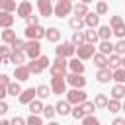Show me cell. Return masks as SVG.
Wrapping results in <instances>:
<instances>
[{"mask_svg":"<svg viewBox=\"0 0 125 125\" xmlns=\"http://www.w3.org/2000/svg\"><path fill=\"white\" fill-rule=\"evenodd\" d=\"M47 125H61V123H57V121H51V123H47Z\"/></svg>","mask_w":125,"mask_h":125,"instance_id":"58","label":"cell"},{"mask_svg":"<svg viewBox=\"0 0 125 125\" xmlns=\"http://www.w3.org/2000/svg\"><path fill=\"white\" fill-rule=\"evenodd\" d=\"M51 2H61V0H51Z\"/></svg>","mask_w":125,"mask_h":125,"instance_id":"60","label":"cell"},{"mask_svg":"<svg viewBox=\"0 0 125 125\" xmlns=\"http://www.w3.org/2000/svg\"><path fill=\"white\" fill-rule=\"evenodd\" d=\"M25 23H27V25H39V18L31 14V16H27V18H25Z\"/></svg>","mask_w":125,"mask_h":125,"instance_id":"48","label":"cell"},{"mask_svg":"<svg viewBox=\"0 0 125 125\" xmlns=\"http://www.w3.org/2000/svg\"><path fill=\"white\" fill-rule=\"evenodd\" d=\"M68 68H70L72 74H84V62H82L78 57H72V59L68 61Z\"/></svg>","mask_w":125,"mask_h":125,"instance_id":"15","label":"cell"},{"mask_svg":"<svg viewBox=\"0 0 125 125\" xmlns=\"http://www.w3.org/2000/svg\"><path fill=\"white\" fill-rule=\"evenodd\" d=\"M10 49H12V51H23V49H25V41H21V39L16 37V39L10 43Z\"/></svg>","mask_w":125,"mask_h":125,"instance_id":"41","label":"cell"},{"mask_svg":"<svg viewBox=\"0 0 125 125\" xmlns=\"http://www.w3.org/2000/svg\"><path fill=\"white\" fill-rule=\"evenodd\" d=\"M80 2H82V4H86V6H88V4H90V2H94V0H80Z\"/></svg>","mask_w":125,"mask_h":125,"instance_id":"56","label":"cell"},{"mask_svg":"<svg viewBox=\"0 0 125 125\" xmlns=\"http://www.w3.org/2000/svg\"><path fill=\"white\" fill-rule=\"evenodd\" d=\"M49 88H51V94H57V96L66 94V80H64V76H53Z\"/></svg>","mask_w":125,"mask_h":125,"instance_id":"4","label":"cell"},{"mask_svg":"<svg viewBox=\"0 0 125 125\" xmlns=\"http://www.w3.org/2000/svg\"><path fill=\"white\" fill-rule=\"evenodd\" d=\"M68 25H70V29L72 31H82V27H84V18H70L68 20Z\"/></svg>","mask_w":125,"mask_h":125,"instance_id":"25","label":"cell"},{"mask_svg":"<svg viewBox=\"0 0 125 125\" xmlns=\"http://www.w3.org/2000/svg\"><path fill=\"white\" fill-rule=\"evenodd\" d=\"M82 125H100V119H98V117H94V115H84Z\"/></svg>","mask_w":125,"mask_h":125,"instance_id":"47","label":"cell"},{"mask_svg":"<svg viewBox=\"0 0 125 125\" xmlns=\"http://www.w3.org/2000/svg\"><path fill=\"white\" fill-rule=\"evenodd\" d=\"M121 109H123V111H125V102H123V104H121Z\"/></svg>","mask_w":125,"mask_h":125,"instance_id":"59","label":"cell"},{"mask_svg":"<svg viewBox=\"0 0 125 125\" xmlns=\"http://www.w3.org/2000/svg\"><path fill=\"white\" fill-rule=\"evenodd\" d=\"M72 12V2H68V0H61V2H57L55 6H53V14L57 16V18H64V16H68Z\"/></svg>","mask_w":125,"mask_h":125,"instance_id":"6","label":"cell"},{"mask_svg":"<svg viewBox=\"0 0 125 125\" xmlns=\"http://www.w3.org/2000/svg\"><path fill=\"white\" fill-rule=\"evenodd\" d=\"M0 125H10V121H6V119H0Z\"/></svg>","mask_w":125,"mask_h":125,"instance_id":"55","label":"cell"},{"mask_svg":"<svg viewBox=\"0 0 125 125\" xmlns=\"http://www.w3.org/2000/svg\"><path fill=\"white\" fill-rule=\"evenodd\" d=\"M92 59H94V64H96L98 68H105V66H107V57H105V55H102V53H96Z\"/></svg>","mask_w":125,"mask_h":125,"instance_id":"34","label":"cell"},{"mask_svg":"<svg viewBox=\"0 0 125 125\" xmlns=\"http://www.w3.org/2000/svg\"><path fill=\"white\" fill-rule=\"evenodd\" d=\"M23 33H25V37H27V39L41 41V39L45 37V27H43V25H27Z\"/></svg>","mask_w":125,"mask_h":125,"instance_id":"5","label":"cell"},{"mask_svg":"<svg viewBox=\"0 0 125 125\" xmlns=\"http://www.w3.org/2000/svg\"><path fill=\"white\" fill-rule=\"evenodd\" d=\"M105 109H109L111 113H117V111H121V102L119 100H107V105H105Z\"/></svg>","mask_w":125,"mask_h":125,"instance_id":"39","label":"cell"},{"mask_svg":"<svg viewBox=\"0 0 125 125\" xmlns=\"http://www.w3.org/2000/svg\"><path fill=\"white\" fill-rule=\"evenodd\" d=\"M94 105H96V109H105V105H107V96H105V94H96V96H94Z\"/></svg>","mask_w":125,"mask_h":125,"instance_id":"27","label":"cell"},{"mask_svg":"<svg viewBox=\"0 0 125 125\" xmlns=\"http://www.w3.org/2000/svg\"><path fill=\"white\" fill-rule=\"evenodd\" d=\"M111 74H113V70H109V68L105 66V68H98L96 78H98V82H100V84H107V82L111 80Z\"/></svg>","mask_w":125,"mask_h":125,"instance_id":"18","label":"cell"},{"mask_svg":"<svg viewBox=\"0 0 125 125\" xmlns=\"http://www.w3.org/2000/svg\"><path fill=\"white\" fill-rule=\"evenodd\" d=\"M8 109H10V107H8V104H6L4 100H0V115H4V113H8Z\"/></svg>","mask_w":125,"mask_h":125,"instance_id":"52","label":"cell"},{"mask_svg":"<svg viewBox=\"0 0 125 125\" xmlns=\"http://www.w3.org/2000/svg\"><path fill=\"white\" fill-rule=\"evenodd\" d=\"M35 96H37L39 100H47V98L51 96V88H49L47 84H41V86L35 88Z\"/></svg>","mask_w":125,"mask_h":125,"instance_id":"23","label":"cell"},{"mask_svg":"<svg viewBox=\"0 0 125 125\" xmlns=\"http://www.w3.org/2000/svg\"><path fill=\"white\" fill-rule=\"evenodd\" d=\"M29 76H31V72H29V68H27L25 64H20V66H16V70H14V78H16V80H20V82H25V80H29Z\"/></svg>","mask_w":125,"mask_h":125,"instance_id":"13","label":"cell"},{"mask_svg":"<svg viewBox=\"0 0 125 125\" xmlns=\"http://www.w3.org/2000/svg\"><path fill=\"white\" fill-rule=\"evenodd\" d=\"M10 61H12L16 66H20V64L25 61V53H23V51H12V55H10Z\"/></svg>","mask_w":125,"mask_h":125,"instance_id":"30","label":"cell"},{"mask_svg":"<svg viewBox=\"0 0 125 125\" xmlns=\"http://www.w3.org/2000/svg\"><path fill=\"white\" fill-rule=\"evenodd\" d=\"M55 51H57V57H62V59H66V57H74V53H76V47H74L70 41H62L59 47H55Z\"/></svg>","mask_w":125,"mask_h":125,"instance_id":"8","label":"cell"},{"mask_svg":"<svg viewBox=\"0 0 125 125\" xmlns=\"http://www.w3.org/2000/svg\"><path fill=\"white\" fill-rule=\"evenodd\" d=\"M111 80H115L117 84H125V68H115L113 74H111Z\"/></svg>","mask_w":125,"mask_h":125,"instance_id":"37","label":"cell"},{"mask_svg":"<svg viewBox=\"0 0 125 125\" xmlns=\"http://www.w3.org/2000/svg\"><path fill=\"white\" fill-rule=\"evenodd\" d=\"M111 35H113V31H111L109 25H100V27H98V37H100L102 41H109Z\"/></svg>","mask_w":125,"mask_h":125,"instance_id":"22","label":"cell"},{"mask_svg":"<svg viewBox=\"0 0 125 125\" xmlns=\"http://www.w3.org/2000/svg\"><path fill=\"white\" fill-rule=\"evenodd\" d=\"M121 68H125V57L121 59Z\"/></svg>","mask_w":125,"mask_h":125,"instance_id":"57","label":"cell"},{"mask_svg":"<svg viewBox=\"0 0 125 125\" xmlns=\"http://www.w3.org/2000/svg\"><path fill=\"white\" fill-rule=\"evenodd\" d=\"M70 43H72L74 47H80V45H84V43H86V39H84V31H74V33H72V39H70Z\"/></svg>","mask_w":125,"mask_h":125,"instance_id":"32","label":"cell"},{"mask_svg":"<svg viewBox=\"0 0 125 125\" xmlns=\"http://www.w3.org/2000/svg\"><path fill=\"white\" fill-rule=\"evenodd\" d=\"M18 100H20V104L27 105L29 102H33V100H35V88L31 86V88H25V90H21V94L18 96Z\"/></svg>","mask_w":125,"mask_h":125,"instance_id":"14","label":"cell"},{"mask_svg":"<svg viewBox=\"0 0 125 125\" xmlns=\"http://www.w3.org/2000/svg\"><path fill=\"white\" fill-rule=\"evenodd\" d=\"M55 113H57V111H55V105H49V104H47V105H43V115H45L47 119L55 117Z\"/></svg>","mask_w":125,"mask_h":125,"instance_id":"45","label":"cell"},{"mask_svg":"<svg viewBox=\"0 0 125 125\" xmlns=\"http://www.w3.org/2000/svg\"><path fill=\"white\" fill-rule=\"evenodd\" d=\"M109 27L113 31V35H117L119 39H125V21L121 16H111L109 20Z\"/></svg>","mask_w":125,"mask_h":125,"instance_id":"3","label":"cell"},{"mask_svg":"<svg viewBox=\"0 0 125 125\" xmlns=\"http://www.w3.org/2000/svg\"><path fill=\"white\" fill-rule=\"evenodd\" d=\"M68 2H74V0H68Z\"/></svg>","mask_w":125,"mask_h":125,"instance_id":"62","label":"cell"},{"mask_svg":"<svg viewBox=\"0 0 125 125\" xmlns=\"http://www.w3.org/2000/svg\"><path fill=\"white\" fill-rule=\"evenodd\" d=\"M80 107H82V111L86 113V115H94V109H96V105H94V102H84V104H80Z\"/></svg>","mask_w":125,"mask_h":125,"instance_id":"40","label":"cell"},{"mask_svg":"<svg viewBox=\"0 0 125 125\" xmlns=\"http://www.w3.org/2000/svg\"><path fill=\"white\" fill-rule=\"evenodd\" d=\"M66 68H68V61L62 57H57L55 61H51L49 72H51V76H66Z\"/></svg>","mask_w":125,"mask_h":125,"instance_id":"1","label":"cell"},{"mask_svg":"<svg viewBox=\"0 0 125 125\" xmlns=\"http://www.w3.org/2000/svg\"><path fill=\"white\" fill-rule=\"evenodd\" d=\"M10 84V78H8V74H0V88H6Z\"/></svg>","mask_w":125,"mask_h":125,"instance_id":"50","label":"cell"},{"mask_svg":"<svg viewBox=\"0 0 125 125\" xmlns=\"http://www.w3.org/2000/svg\"><path fill=\"white\" fill-rule=\"evenodd\" d=\"M113 53H115V55H125V39H119V41L113 45Z\"/></svg>","mask_w":125,"mask_h":125,"instance_id":"42","label":"cell"},{"mask_svg":"<svg viewBox=\"0 0 125 125\" xmlns=\"http://www.w3.org/2000/svg\"><path fill=\"white\" fill-rule=\"evenodd\" d=\"M6 92H8V96H20L21 94V86L18 84V82H10L8 86H6Z\"/></svg>","mask_w":125,"mask_h":125,"instance_id":"36","label":"cell"},{"mask_svg":"<svg viewBox=\"0 0 125 125\" xmlns=\"http://www.w3.org/2000/svg\"><path fill=\"white\" fill-rule=\"evenodd\" d=\"M70 104L66 102V100H59L57 104H55V111L59 113V115H70Z\"/></svg>","mask_w":125,"mask_h":125,"instance_id":"19","label":"cell"},{"mask_svg":"<svg viewBox=\"0 0 125 125\" xmlns=\"http://www.w3.org/2000/svg\"><path fill=\"white\" fill-rule=\"evenodd\" d=\"M45 39H47L49 43H59V39H61V29H59V27H47V29H45Z\"/></svg>","mask_w":125,"mask_h":125,"instance_id":"17","label":"cell"},{"mask_svg":"<svg viewBox=\"0 0 125 125\" xmlns=\"http://www.w3.org/2000/svg\"><path fill=\"white\" fill-rule=\"evenodd\" d=\"M111 125H125V119H123V117H115V119L111 121Z\"/></svg>","mask_w":125,"mask_h":125,"instance_id":"53","label":"cell"},{"mask_svg":"<svg viewBox=\"0 0 125 125\" xmlns=\"http://www.w3.org/2000/svg\"><path fill=\"white\" fill-rule=\"evenodd\" d=\"M100 53L105 55V57L113 55V43H111V41H102V43H100Z\"/></svg>","mask_w":125,"mask_h":125,"instance_id":"33","label":"cell"},{"mask_svg":"<svg viewBox=\"0 0 125 125\" xmlns=\"http://www.w3.org/2000/svg\"><path fill=\"white\" fill-rule=\"evenodd\" d=\"M12 25H14V16H12L10 12H2V10H0V27L8 29V27H12Z\"/></svg>","mask_w":125,"mask_h":125,"instance_id":"20","label":"cell"},{"mask_svg":"<svg viewBox=\"0 0 125 125\" xmlns=\"http://www.w3.org/2000/svg\"><path fill=\"white\" fill-rule=\"evenodd\" d=\"M84 39H86V43H88V45H96V43L100 41V37H98V31H94V29H88V31H84Z\"/></svg>","mask_w":125,"mask_h":125,"instance_id":"29","label":"cell"},{"mask_svg":"<svg viewBox=\"0 0 125 125\" xmlns=\"http://www.w3.org/2000/svg\"><path fill=\"white\" fill-rule=\"evenodd\" d=\"M25 125H43V119L39 115H29L25 119Z\"/></svg>","mask_w":125,"mask_h":125,"instance_id":"46","label":"cell"},{"mask_svg":"<svg viewBox=\"0 0 125 125\" xmlns=\"http://www.w3.org/2000/svg\"><path fill=\"white\" fill-rule=\"evenodd\" d=\"M8 96V92H6V88H0V100H4Z\"/></svg>","mask_w":125,"mask_h":125,"instance_id":"54","label":"cell"},{"mask_svg":"<svg viewBox=\"0 0 125 125\" xmlns=\"http://www.w3.org/2000/svg\"><path fill=\"white\" fill-rule=\"evenodd\" d=\"M84 25H88L90 29L98 27V25H100V16H98L96 12H88V14L84 16Z\"/></svg>","mask_w":125,"mask_h":125,"instance_id":"16","label":"cell"},{"mask_svg":"<svg viewBox=\"0 0 125 125\" xmlns=\"http://www.w3.org/2000/svg\"><path fill=\"white\" fill-rule=\"evenodd\" d=\"M25 66L29 68V72H31V74H41V72H43V66L39 64V61H37V59H31V62H27Z\"/></svg>","mask_w":125,"mask_h":125,"instance_id":"35","label":"cell"},{"mask_svg":"<svg viewBox=\"0 0 125 125\" xmlns=\"http://www.w3.org/2000/svg\"><path fill=\"white\" fill-rule=\"evenodd\" d=\"M111 98L113 100H123L125 98V84H115L111 88Z\"/></svg>","mask_w":125,"mask_h":125,"instance_id":"24","label":"cell"},{"mask_svg":"<svg viewBox=\"0 0 125 125\" xmlns=\"http://www.w3.org/2000/svg\"><path fill=\"white\" fill-rule=\"evenodd\" d=\"M37 10L43 18H49L53 14V2L51 0H37Z\"/></svg>","mask_w":125,"mask_h":125,"instance_id":"11","label":"cell"},{"mask_svg":"<svg viewBox=\"0 0 125 125\" xmlns=\"http://www.w3.org/2000/svg\"><path fill=\"white\" fill-rule=\"evenodd\" d=\"M27 105H29L31 115H39V113H43V102H41V100H33V102H29Z\"/></svg>","mask_w":125,"mask_h":125,"instance_id":"28","label":"cell"},{"mask_svg":"<svg viewBox=\"0 0 125 125\" xmlns=\"http://www.w3.org/2000/svg\"><path fill=\"white\" fill-rule=\"evenodd\" d=\"M0 37H2L4 43H12V41L16 39V31H14L12 27H8V29H4V31L0 33Z\"/></svg>","mask_w":125,"mask_h":125,"instance_id":"38","label":"cell"},{"mask_svg":"<svg viewBox=\"0 0 125 125\" xmlns=\"http://www.w3.org/2000/svg\"><path fill=\"white\" fill-rule=\"evenodd\" d=\"M16 8H18L16 0H0V10L2 12H10L12 14V12H16Z\"/></svg>","mask_w":125,"mask_h":125,"instance_id":"31","label":"cell"},{"mask_svg":"<svg viewBox=\"0 0 125 125\" xmlns=\"http://www.w3.org/2000/svg\"><path fill=\"white\" fill-rule=\"evenodd\" d=\"M107 10H109V8H107V4H105L104 0H100V2L96 4V14H98V16H104V14H107Z\"/></svg>","mask_w":125,"mask_h":125,"instance_id":"43","label":"cell"},{"mask_svg":"<svg viewBox=\"0 0 125 125\" xmlns=\"http://www.w3.org/2000/svg\"><path fill=\"white\" fill-rule=\"evenodd\" d=\"M37 61H39V64H41L43 68H47V66H51V61H49V57H47V55H41V57H39Z\"/></svg>","mask_w":125,"mask_h":125,"instance_id":"49","label":"cell"},{"mask_svg":"<svg viewBox=\"0 0 125 125\" xmlns=\"http://www.w3.org/2000/svg\"><path fill=\"white\" fill-rule=\"evenodd\" d=\"M10 125H25V119H23V117H20V115H16V117L10 121Z\"/></svg>","mask_w":125,"mask_h":125,"instance_id":"51","label":"cell"},{"mask_svg":"<svg viewBox=\"0 0 125 125\" xmlns=\"http://www.w3.org/2000/svg\"><path fill=\"white\" fill-rule=\"evenodd\" d=\"M88 100V96H86V92L84 90H80V88H72V90H68L66 92V102L72 105H80V104H84Z\"/></svg>","mask_w":125,"mask_h":125,"instance_id":"2","label":"cell"},{"mask_svg":"<svg viewBox=\"0 0 125 125\" xmlns=\"http://www.w3.org/2000/svg\"><path fill=\"white\" fill-rule=\"evenodd\" d=\"M72 12H74L76 18H84L88 14V6L82 4V2H76V4H72Z\"/></svg>","mask_w":125,"mask_h":125,"instance_id":"21","label":"cell"},{"mask_svg":"<svg viewBox=\"0 0 125 125\" xmlns=\"http://www.w3.org/2000/svg\"><path fill=\"white\" fill-rule=\"evenodd\" d=\"M23 53H25L29 59H39V57H41V43H39V41H33V39H29V41L25 43V49H23Z\"/></svg>","mask_w":125,"mask_h":125,"instance_id":"7","label":"cell"},{"mask_svg":"<svg viewBox=\"0 0 125 125\" xmlns=\"http://www.w3.org/2000/svg\"><path fill=\"white\" fill-rule=\"evenodd\" d=\"M0 64H2V57H0Z\"/></svg>","mask_w":125,"mask_h":125,"instance_id":"61","label":"cell"},{"mask_svg":"<svg viewBox=\"0 0 125 125\" xmlns=\"http://www.w3.org/2000/svg\"><path fill=\"white\" fill-rule=\"evenodd\" d=\"M64 80H66V84H70L72 88H80V90H84V86H86V78L82 76V74H66L64 76Z\"/></svg>","mask_w":125,"mask_h":125,"instance_id":"10","label":"cell"},{"mask_svg":"<svg viewBox=\"0 0 125 125\" xmlns=\"http://www.w3.org/2000/svg\"><path fill=\"white\" fill-rule=\"evenodd\" d=\"M94 45H88V43H84V45H80V47H76V55H78V59L80 61H88V59H92L96 53H94Z\"/></svg>","mask_w":125,"mask_h":125,"instance_id":"9","label":"cell"},{"mask_svg":"<svg viewBox=\"0 0 125 125\" xmlns=\"http://www.w3.org/2000/svg\"><path fill=\"white\" fill-rule=\"evenodd\" d=\"M119 66H121V57L115 55V53L109 55V57H107V68H109V70H115V68H119Z\"/></svg>","mask_w":125,"mask_h":125,"instance_id":"26","label":"cell"},{"mask_svg":"<svg viewBox=\"0 0 125 125\" xmlns=\"http://www.w3.org/2000/svg\"><path fill=\"white\" fill-rule=\"evenodd\" d=\"M70 115H72L74 119H84V115H86V113L82 111V107H80V105H74V107L70 109Z\"/></svg>","mask_w":125,"mask_h":125,"instance_id":"44","label":"cell"},{"mask_svg":"<svg viewBox=\"0 0 125 125\" xmlns=\"http://www.w3.org/2000/svg\"><path fill=\"white\" fill-rule=\"evenodd\" d=\"M16 12H18V16H20V18H23V20H25L27 16H31V12H33V6H31V2L23 0V2H20V4H18Z\"/></svg>","mask_w":125,"mask_h":125,"instance_id":"12","label":"cell"}]
</instances>
